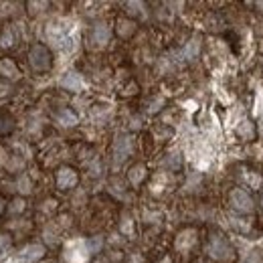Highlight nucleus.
I'll use <instances>...</instances> for the list:
<instances>
[{
    "instance_id": "15",
    "label": "nucleus",
    "mask_w": 263,
    "mask_h": 263,
    "mask_svg": "<svg viewBox=\"0 0 263 263\" xmlns=\"http://www.w3.org/2000/svg\"><path fill=\"white\" fill-rule=\"evenodd\" d=\"M19 190H21V192H30V180H28L26 176H23V178L19 180Z\"/></svg>"
},
{
    "instance_id": "5",
    "label": "nucleus",
    "mask_w": 263,
    "mask_h": 263,
    "mask_svg": "<svg viewBox=\"0 0 263 263\" xmlns=\"http://www.w3.org/2000/svg\"><path fill=\"white\" fill-rule=\"evenodd\" d=\"M209 253L212 257H217V259H227V257H231V247L225 243V239L221 237H212L210 241V247H209Z\"/></svg>"
},
{
    "instance_id": "19",
    "label": "nucleus",
    "mask_w": 263,
    "mask_h": 263,
    "mask_svg": "<svg viewBox=\"0 0 263 263\" xmlns=\"http://www.w3.org/2000/svg\"><path fill=\"white\" fill-rule=\"evenodd\" d=\"M0 212H2V201H0Z\"/></svg>"
},
{
    "instance_id": "10",
    "label": "nucleus",
    "mask_w": 263,
    "mask_h": 263,
    "mask_svg": "<svg viewBox=\"0 0 263 263\" xmlns=\"http://www.w3.org/2000/svg\"><path fill=\"white\" fill-rule=\"evenodd\" d=\"M0 75H4V77H10V79H16L19 77V69H16V65L8 59H2L0 61Z\"/></svg>"
},
{
    "instance_id": "17",
    "label": "nucleus",
    "mask_w": 263,
    "mask_h": 263,
    "mask_svg": "<svg viewBox=\"0 0 263 263\" xmlns=\"http://www.w3.org/2000/svg\"><path fill=\"white\" fill-rule=\"evenodd\" d=\"M243 263H257V261H255V257H249V259H245Z\"/></svg>"
},
{
    "instance_id": "8",
    "label": "nucleus",
    "mask_w": 263,
    "mask_h": 263,
    "mask_svg": "<svg viewBox=\"0 0 263 263\" xmlns=\"http://www.w3.org/2000/svg\"><path fill=\"white\" fill-rule=\"evenodd\" d=\"M109 35H111V30H109V26L107 25H104V23H100V25H95L93 26V43L97 45V47H104L107 41H109Z\"/></svg>"
},
{
    "instance_id": "4",
    "label": "nucleus",
    "mask_w": 263,
    "mask_h": 263,
    "mask_svg": "<svg viewBox=\"0 0 263 263\" xmlns=\"http://www.w3.org/2000/svg\"><path fill=\"white\" fill-rule=\"evenodd\" d=\"M75 184H77V172L73 168H67V166L59 168V172H57V186L61 190H69Z\"/></svg>"
},
{
    "instance_id": "16",
    "label": "nucleus",
    "mask_w": 263,
    "mask_h": 263,
    "mask_svg": "<svg viewBox=\"0 0 263 263\" xmlns=\"http://www.w3.org/2000/svg\"><path fill=\"white\" fill-rule=\"evenodd\" d=\"M21 209H23V203L16 201V203H14V210H21Z\"/></svg>"
},
{
    "instance_id": "14",
    "label": "nucleus",
    "mask_w": 263,
    "mask_h": 263,
    "mask_svg": "<svg viewBox=\"0 0 263 263\" xmlns=\"http://www.w3.org/2000/svg\"><path fill=\"white\" fill-rule=\"evenodd\" d=\"M0 45H2L4 49L14 45V37H12V32H10V30H4V32H2V37H0Z\"/></svg>"
},
{
    "instance_id": "7",
    "label": "nucleus",
    "mask_w": 263,
    "mask_h": 263,
    "mask_svg": "<svg viewBox=\"0 0 263 263\" xmlns=\"http://www.w3.org/2000/svg\"><path fill=\"white\" fill-rule=\"evenodd\" d=\"M43 255H45V247H43V245L32 243V245H26V247L21 251V261L32 263V261H39Z\"/></svg>"
},
{
    "instance_id": "3",
    "label": "nucleus",
    "mask_w": 263,
    "mask_h": 263,
    "mask_svg": "<svg viewBox=\"0 0 263 263\" xmlns=\"http://www.w3.org/2000/svg\"><path fill=\"white\" fill-rule=\"evenodd\" d=\"M231 207L237 210V212H243V215H247V212L253 210V201H251V196L241 190V188H235L231 190Z\"/></svg>"
},
{
    "instance_id": "2",
    "label": "nucleus",
    "mask_w": 263,
    "mask_h": 263,
    "mask_svg": "<svg viewBox=\"0 0 263 263\" xmlns=\"http://www.w3.org/2000/svg\"><path fill=\"white\" fill-rule=\"evenodd\" d=\"M28 61H30V67L35 71H47L51 67V55H49L47 47H43V45H35L30 49Z\"/></svg>"
},
{
    "instance_id": "1",
    "label": "nucleus",
    "mask_w": 263,
    "mask_h": 263,
    "mask_svg": "<svg viewBox=\"0 0 263 263\" xmlns=\"http://www.w3.org/2000/svg\"><path fill=\"white\" fill-rule=\"evenodd\" d=\"M47 37H49V41H51L59 51H71V49L75 47V43H73V39H71V35L67 30H65L63 26H59V25H51L47 28Z\"/></svg>"
},
{
    "instance_id": "9",
    "label": "nucleus",
    "mask_w": 263,
    "mask_h": 263,
    "mask_svg": "<svg viewBox=\"0 0 263 263\" xmlns=\"http://www.w3.org/2000/svg\"><path fill=\"white\" fill-rule=\"evenodd\" d=\"M61 85L65 89H69V91H81L83 89V79H81L77 73H69V75H65L61 79Z\"/></svg>"
},
{
    "instance_id": "13",
    "label": "nucleus",
    "mask_w": 263,
    "mask_h": 263,
    "mask_svg": "<svg viewBox=\"0 0 263 263\" xmlns=\"http://www.w3.org/2000/svg\"><path fill=\"white\" fill-rule=\"evenodd\" d=\"M8 251H10V237L0 235V257H4Z\"/></svg>"
},
{
    "instance_id": "12",
    "label": "nucleus",
    "mask_w": 263,
    "mask_h": 263,
    "mask_svg": "<svg viewBox=\"0 0 263 263\" xmlns=\"http://www.w3.org/2000/svg\"><path fill=\"white\" fill-rule=\"evenodd\" d=\"M144 176H146V168L142 166V164H138V166H134V168L130 170V180H132V184H138Z\"/></svg>"
},
{
    "instance_id": "18",
    "label": "nucleus",
    "mask_w": 263,
    "mask_h": 263,
    "mask_svg": "<svg viewBox=\"0 0 263 263\" xmlns=\"http://www.w3.org/2000/svg\"><path fill=\"white\" fill-rule=\"evenodd\" d=\"M0 95H6V87H2V85H0Z\"/></svg>"
},
{
    "instance_id": "6",
    "label": "nucleus",
    "mask_w": 263,
    "mask_h": 263,
    "mask_svg": "<svg viewBox=\"0 0 263 263\" xmlns=\"http://www.w3.org/2000/svg\"><path fill=\"white\" fill-rule=\"evenodd\" d=\"M130 152H132V142H130V138L120 136V138L116 140V144H113V156H116V164L124 162Z\"/></svg>"
},
{
    "instance_id": "11",
    "label": "nucleus",
    "mask_w": 263,
    "mask_h": 263,
    "mask_svg": "<svg viewBox=\"0 0 263 263\" xmlns=\"http://www.w3.org/2000/svg\"><path fill=\"white\" fill-rule=\"evenodd\" d=\"M57 120H59L61 126H75L77 124V116H75L71 109H61L57 113Z\"/></svg>"
}]
</instances>
